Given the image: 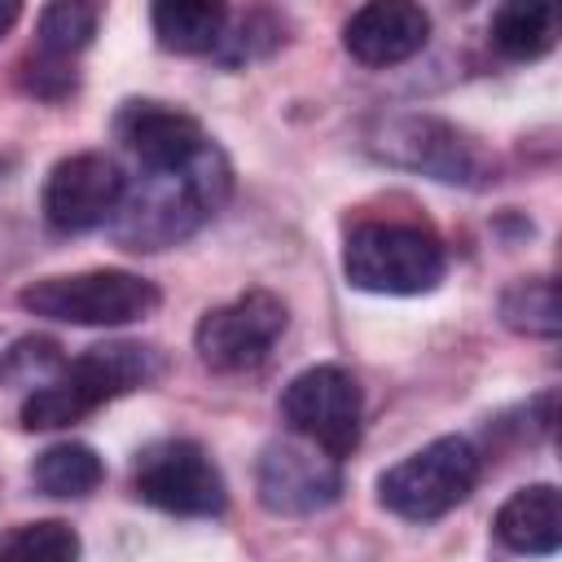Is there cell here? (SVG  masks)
<instances>
[{
	"instance_id": "cell-8",
	"label": "cell",
	"mask_w": 562,
	"mask_h": 562,
	"mask_svg": "<svg viewBox=\"0 0 562 562\" xmlns=\"http://www.w3.org/2000/svg\"><path fill=\"white\" fill-rule=\"evenodd\" d=\"M281 417L290 435L342 461L360 443V417H364L360 382L342 364H312L294 373L290 386L281 391Z\"/></svg>"
},
{
	"instance_id": "cell-22",
	"label": "cell",
	"mask_w": 562,
	"mask_h": 562,
	"mask_svg": "<svg viewBox=\"0 0 562 562\" xmlns=\"http://www.w3.org/2000/svg\"><path fill=\"white\" fill-rule=\"evenodd\" d=\"M13 22H18V4H9V0H4V4H0V35H4Z\"/></svg>"
},
{
	"instance_id": "cell-12",
	"label": "cell",
	"mask_w": 562,
	"mask_h": 562,
	"mask_svg": "<svg viewBox=\"0 0 562 562\" xmlns=\"http://www.w3.org/2000/svg\"><path fill=\"white\" fill-rule=\"evenodd\" d=\"M114 136L145 171H180L211 149L202 123L162 101H127L114 119Z\"/></svg>"
},
{
	"instance_id": "cell-15",
	"label": "cell",
	"mask_w": 562,
	"mask_h": 562,
	"mask_svg": "<svg viewBox=\"0 0 562 562\" xmlns=\"http://www.w3.org/2000/svg\"><path fill=\"white\" fill-rule=\"evenodd\" d=\"M97 9L92 4H75V0H61V4H48L40 13V26H35V88L44 83V75H61V83H70V57L88 48V40L97 35Z\"/></svg>"
},
{
	"instance_id": "cell-13",
	"label": "cell",
	"mask_w": 562,
	"mask_h": 562,
	"mask_svg": "<svg viewBox=\"0 0 562 562\" xmlns=\"http://www.w3.org/2000/svg\"><path fill=\"white\" fill-rule=\"evenodd\" d=\"M426 40H430V13L408 0L360 4L342 26V48L360 66H373V70L417 57L426 48Z\"/></svg>"
},
{
	"instance_id": "cell-4",
	"label": "cell",
	"mask_w": 562,
	"mask_h": 562,
	"mask_svg": "<svg viewBox=\"0 0 562 562\" xmlns=\"http://www.w3.org/2000/svg\"><path fill=\"white\" fill-rule=\"evenodd\" d=\"M18 303L44 321L114 329L145 321L158 307V285L127 268H88L66 277H40L18 294Z\"/></svg>"
},
{
	"instance_id": "cell-5",
	"label": "cell",
	"mask_w": 562,
	"mask_h": 562,
	"mask_svg": "<svg viewBox=\"0 0 562 562\" xmlns=\"http://www.w3.org/2000/svg\"><path fill=\"white\" fill-rule=\"evenodd\" d=\"M479 483V452L461 435L430 439L378 479V501L408 522H430L457 509Z\"/></svg>"
},
{
	"instance_id": "cell-18",
	"label": "cell",
	"mask_w": 562,
	"mask_h": 562,
	"mask_svg": "<svg viewBox=\"0 0 562 562\" xmlns=\"http://www.w3.org/2000/svg\"><path fill=\"white\" fill-rule=\"evenodd\" d=\"M553 31H558V18L549 4H501L492 13V26H487V40L501 57L509 61H536L553 48Z\"/></svg>"
},
{
	"instance_id": "cell-6",
	"label": "cell",
	"mask_w": 562,
	"mask_h": 562,
	"mask_svg": "<svg viewBox=\"0 0 562 562\" xmlns=\"http://www.w3.org/2000/svg\"><path fill=\"white\" fill-rule=\"evenodd\" d=\"M132 492L145 505L184 518H211L228 501L220 465L193 439H158L140 448L132 465Z\"/></svg>"
},
{
	"instance_id": "cell-3",
	"label": "cell",
	"mask_w": 562,
	"mask_h": 562,
	"mask_svg": "<svg viewBox=\"0 0 562 562\" xmlns=\"http://www.w3.org/2000/svg\"><path fill=\"white\" fill-rule=\"evenodd\" d=\"M448 272L443 241L404 220H360L342 241V277L364 294H430Z\"/></svg>"
},
{
	"instance_id": "cell-20",
	"label": "cell",
	"mask_w": 562,
	"mask_h": 562,
	"mask_svg": "<svg viewBox=\"0 0 562 562\" xmlns=\"http://www.w3.org/2000/svg\"><path fill=\"white\" fill-rule=\"evenodd\" d=\"M0 562H79V536L57 518L22 522L0 536Z\"/></svg>"
},
{
	"instance_id": "cell-11",
	"label": "cell",
	"mask_w": 562,
	"mask_h": 562,
	"mask_svg": "<svg viewBox=\"0 0 562 562\" xmlns=\"http://www.w3.org/2000/svg\"><path fill=\"white\" fill-rule=\"evenodd\" d=\"M127 193V176L119 171L114 158L83 149L61 158L40 193V211L48 220V228L57 233H88V228H110V220L119 215V202Z\"/></svg>"
},
{
	"instance_id": "cell-2",
	"label": "cell",
	"mask_w": 562,
	"mask_h": 562,
	"mask_svg": "<svg viewBox=\"0 0 562 562\" xmlns=\"http://www.w3.org/2000/svg\"><path fill=\"white\" fill-rule=\"evenodd\" d=\"M158 373H162V360L154 347H140V342L88 347L83 356L66 360L57 369V378L26 391L18 417L26 430H61L70 422H83L101 404H110L136 386H149Z\"/></svg>"
},
{
	"instance_id": "cell-21",
	"label": "cell",
	"mask_w": 562,
	"mask_h": 562,
	"mask_svg": "<svg viewBox=\"0 0 562 562\" xmlns=\"http://www.w3.org/2000/svg\"><path fill=\"white\" fill-rule=\"evenodd\" d=\"M61 364L66 360H61V347L53 338H22V342H13V351H4L0 378L4 382H22L26 391H35L48 378H57Z\"/></svg>"
},
{
	"instance_id": "cell-17",
	"label": "cell",
	"mask_w": 562,
	"mask_h": 562,
	"mask_svg": "<svg viewBox=\"0 0 562 562\" xmlns=\"http://www.w3.org/2000/svg\"><path fill=\"white\" fill-rule=\"evenodd\" d=\"M31 479H35V487H40L44 496L79 501V496H88V492L101 487L105 465H101V457H97L88 443L66 439V443H53V448H44V452L35 457Z\"/></svg>"
},
{
	"instance_id": "cell-14",
	"label": "cell",
	"mask_w": 562,
	"mask_h": 562,
	"mask_svg": "<svg viewBox=\"0 0 562 562\" xmlns=\"http://www.w3.org/2000/svg\"><path fill=\"white\" fill-rule=\"evenodd\" d=\"M492 531H496V540L509 553H522V558H549V553H558V544H562V501H558V487L553 483L518 487L496 509Z\"/></svg>"
},
{
	"instance_id": "cell-10",
	"label": "cell",
	"mask_w": 562,
	"mask_h": 562,
	"mask_svg": "<svg viewBox=\"0 0 562 562\" xmlns=\"http://www.w3.org/2000/svg\"><path fill=\"white\" fill-rule=\"evenodd\" d=\"M255 492L268 514H281V518L321 514L342 492V465L338 457H329L325 448L299 435L272 439L255 465Z\"/></svg>"
},
{
	"instance_id": "cell-16",
	"label": "cell",
	"mask_w": 562,
	"mask_h": 562,
	"mask_svg": "<svg viewBox=\"0 0 562 562\" xmlns=\"http://www.w3.org/2000/svg\"><path fill=\"white\" fill-rule=\"evenodd\" d=\"M154 35L171 53H215L228 26V9L215 0H162L149 9Z\"/></svg>"
},
{
	"instance_id": "cell-1",
	"label": "cell",
	"mask_w": 562,
	"mask_h": 562,
	"mask_svg": "<svg viewBox=\"0 0 562 562\" xmlns=\"http://www.w3.org/2000/svg\"><path fill=\"white\" fill-rule=\"evenodd\" d=\"M228 198V162L211 145L198 162L180 171H145L140 184H127L110 233L127 250H167L193 237Z\"/></svg>"
},
{
	"instance_id": "cell-9",
	"label": "cell",
	"mask_w": 562,
	"mask_h": 562,
	"mask_svg": "<svg viewBox=\"0 0 562 562\" xmlns=\"http://www.w3.org/2000/svg\"><path fill=\"white\" fill-rule=\"evenodd\" d=\"M285 325H290V312L272 290H246V294L211 307L198 321L193 347H198L206 369L246 373V369H259L272 356Z\"/></svg>"
},
{
	"instance_id": "cell-7",
	"label": "cell",
	"mask_w": 562,
	"mask_h": 562,
	"mask_svg": "<svg viewBox=\"0 0 562 562\" xmlns=\"http://www.w3.org/2000/svg\"><path fill=\"white\" fill-rule=\"evenodd\" d=\"M369 149L378 158L395 162V167L422 171V176L443 180V184H483L492 176L487 154L465 132H457L452 123L430 119V114H395V119H382L369 132Z\"/></svg>"
},
{
	"instance_id": "cell-19",
	"label": "cell",
	"mask_w": 562,
	"mask_h": 562,
	"mask_svg": "<svg viewBox=\"0 0 562 562\" xmlns=\"http://www.w3.org/2000/svg\"><path fill=\"white\" fill-rule=\"evenodd\" d=\"M501 321H505L514 334H527V338H558V329H562L558 285H553L549 277L514 281V285L501 294Z\"/></svg>"
}]
</instances>
